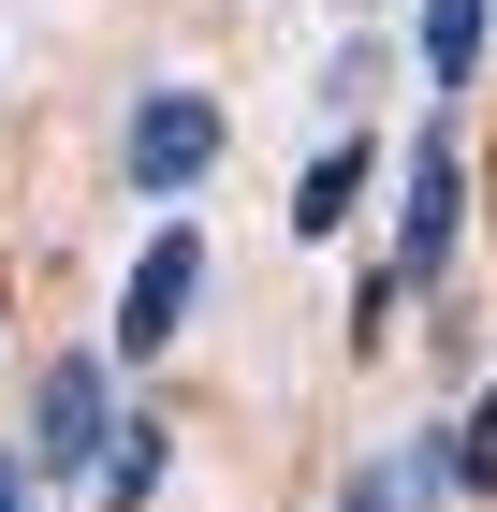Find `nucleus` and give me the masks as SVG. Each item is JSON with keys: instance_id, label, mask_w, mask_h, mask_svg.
<instances>
[{"instance_id": "f257e3e1", "label": "nucleus", "mask_w": 497, "mask_h": 512, "mask_svg": "<svg viewBox=\"0 0 497 512\" xmlns=\"http://www.w3.org/2000/svg\"><path fill=\"white\" fill-rule=\"evenodd\" d=\"M454 235H468V161L424 132L410 161H395V264H381V293H366V322L395 308V293H424V278L454 264Z\"/></svg>"}, {"instance_id": "f03ea898", "label": "nucleus", "mask_w": 497, "mask_h": 512, "mask_svg": "<svg viewBox=\"0 0 497 512\" xmlns=\"http://www.w3.org/2000/svg\"><path fill=\"white\" fill-rule=\"evenodd\" d=\"M117 176H132L147 205H191L205 176H220V103H205V88H147L132 132H117Z\"/></svg>"}, {"instance_id": "7ed1b4c3", "label": "nucleus", "mask_w": 497, "mask_h": 512, "mask_svg": "<svg viewBox=\"0 0 497 512\" xmlns=\"http://www.w3.org/2000/svg\"><path fill=\"white\" fill-rule=\"evenodd\" d=\"M117 425H132V410H117V381H103V366H88V352H59V366H44V439H30V454H44V469H59V483H74V469H88V454H103Z\"/></svg>"}, {"instance_id": "20e7f679", "label": "nucleus", "mask_w": 497, "mask_h": 512, "mask_svg": "<svg viewBox=\"0 0 497 512\" xmlns=\"http://www.w3.org/2000/svg\"><path fill=\"white\" fill-rule=\"evenodd\" d=\"M191 293H205V235L176 220V235H161L147 264H132V293H117V352H161V337L191 322Z\"/></svg>"}, {"instance_id": "39448f33", "label": "nucleus", "mask_w": 497, "mask_h": 512, "mask_svg": "<svg viewBox=\"0 0 497 512\" xmlns=\"http://www.w3.org/2000/svg\"><path fill=\"white\" fill-rule=\"evenodd\" d=\"M366 176H381V147H366V132H337V147L293 176V235H337L351 205H366Z\"/></svg>"}, {"instance_id": "423d86ee", "label": "nucleus", "mask_w": 497, "mask_h": 512, "mask_svg": "<svg viewBox=\"0 0 497 512\" xmlns=\"http://www.w3.org/2000/svg\"><path fill=\"white\" fill-rule=\"evenodd\" d=\"M410 59H424V74H439V88H454V74H483V0H424V30H410Z\"/></svg>"}, {"instance_id": "0eeeda50", "label": "nucleus", "mask_w": 497, "mask_h": 512, "mask_svg": "<svg viewBox=\"0 0 497 512\" xmlns=\"http://www.w3.org/2000/svg\"><path fill=\"white\" fill-rule=\"evenodd\" d=\"M351 512H410V469H366V483H351Z\"/></svg>"}, {"instance_id": "6e6552de", "label": "nucleus", "mask_w": 497, "mask_h": 512, "mask_svg": "<svg viewBox=\"0 0 497 512\" xmlns=\"http://www.w3.org/2000/svg\"><path fill=\"white\" fill-rule=\"evenodd\" d=\"M0 512H30V483H15V469H0Z\"/></svg>"}]
</instances>
